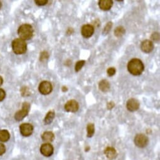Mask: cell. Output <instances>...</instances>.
<instances>
[{
    "label": "cell",
    "mask_w": 160,
    "mask_h": 160,
    "mask_svg": "<svg viewBox=\"0 0 160 160\" xmlns=\"http://www.w3.org/2000/svg\"><path fill=\"white\" fill-rule=\"evenodd\" d=\"M128 70L129 72L135 76L142 74L144 70L142 62L139 58H132L128 63Z\"/></svg>",
    "instance_id": "1"
},
{
    "label": "cell",
    "mask_w": 160,
    "mask_h": 160,
    "mask_svg": "<svg viewBox=\"0 0 160 160\" xmlns=\"http://www.w3.org/2000/svg\"><path fill=\"white\" fill-rule=\"evenodd\" d=\"M18 34L20 38L23 40H28L31 39L33 35V27L29 24H23L19 27Z\"/></svg>",
    "instance_id": "2"
},
{
    "label": "cell",
    "mask_w": 160,
    "mask_h": 160,
    "mask_svg": "<svg viewBox=\"0 0 160 160\" xmlns=\"http://www.w3.org/2000/svg\"><path fill=\"white\" fill-rule=\"evenodd\" d=\"M12 49L15 54L21 55L27 52V45L25 40L21 38H16L12 42Z\"/></svg>",
    "instance_id": "3"
},
{
    "label": "cell",
    "mask_w": 160,
    "mask_h": 160,
    "mask_svg": "<svg viewBox=\"0 0 160 160\" xmlns=\"http://www.w3.org/2000/svg\"><path fill=\"white\" fill-rule=\"evenodd\" d=\"M30 109V104L28 102H25L23 103L22 109L15 113V119L17 121H21L23 120L28 114Z\"/></svg>",
    "instance_id": "4"
},
{
    "label": "cell",
    "mask_w": 160,
    "mask_h": 160,
    "mask_svg": "<svg viewBox=\"0 0 160 160\" xmlns=\"http://www.w3.org/2000/svg\"><path fill=\"white\" fill-rule=\"evenodd\" d=\"M52 90V85L48 81H43L38 86V91L43 95H48L50 94Z\"/></svg>",
    "instance_id": "5"
},
{
    "label": "cell",
    "mask_w": 160,
    "mask_h": 160,
    "mask_svg": "<svg viewBox=\"0 0 160 160\" xmlns=\"http://www.w3.org/2000/svg\"><path fill=\"white\" fill-rule=\"evenodd\" d=\"M134 143L139 148H144L148 145V138L143 134H138L134 138Z\"/></svg>",
    "instance_id": "6"
},
{
    "label": "cell",
    "mask_w": 160,
    "mask_h": 160,
    "mask_svg": "<svg viewBox=\"0 0 160 160\" xmlns=\"http://www.w3.org/2000/svg\"><path fill=\"white\" fill-rule=\"evenodd\" d=\"M20 131L22 136L28 137L33 133V127L31 124L23 123L20 126Z\"/></svg>",
    "instance_id": "7"
},
{
    "label": "cell",
    "mask_w": 160,
    "mask_h": 160,
    "mask_svg": "<svg viewBox=\"0 0 160 160\" xmlns=\"http://www.w3.org/2000/svg\"><path fill=\"white\" fill-rule=\"evenodd\" d=\"M79 109V104L75 100H70L64 106V109L67 112H76Z\"/></svg>",
    "instance_id": "8"
},
{
    "label": "cell",
    "mask_w": 160,
    "mask_h": 160,
    "mask_svg": "<svg viewBox=\"0 0 160 160\" xmlns=\"http://www.w3.org/2000/svg\"><path fill=\"white\" fill-rule=\"evenodd\" d=\"M94 33V28L91 25H84L81 28V34L82 35L86 38H89L91 37Z\"/></svg>",
    "instance_id": "9"
},
{
    "label": "cell",
    "mask_w": 160,
    "mask_h": 160,
    "mask_svg": "<svg viewBox=\"0 0 160 160\" xmlns=\"http://www.w3.org/2000/svg\"><path fill=\"white\" fill-rule=\"evenodd\" d=\"M139 102L134 98L129 99L126 103V108L130 112H134L136 111H138L139 108Z\"/></svg>",
    "instance_id": "10"
},
{
    "label": "cell",
    "mask_w": 160,
    "mask_h": 160,
    "mask_svg": "<svg viewBox=\"0 0 160 160\" xmlns=\"http://www.w3.org/2000/svg\"><path fill=\"white\" fill-rule=\"evenodd\" d=\"M41 153L47 157H49L52 155L53 152V147L50 143H45L40 147Z\"/></svg>",
    "instance_id": "11"
},
{
    "label": "cell",
    "mask_w": 160,
    "mask_h": 160,
    "mask_svg": "<svg viewBox=\"0 0 160 160\" xmlns=\"http://www.w3.org/2000/svg\"><path fill=\"white\" fill-rule=\"evenodd\" d=\"M141 49L143 52L146 53H149L153 50L154 44L151 40H145L141 42Z\"/></svg>",
    "instance_id": "12"
},
{
    "label": "cell",
    "mask_w": 160,
    "mask_h": 160,
    "mask_svg": "<svg viewBox=\"0 0 160 160\" xmlns=\"http://www.w3.org/2000/svg\"><path fill=\"white\" fill-rule=\"evenodd\" d=\"M98 5L101 10L103 11H108L112 8L113 2L111 0H100Z\"/></svg>",
    "instance_id": "13"
},
{
    "label": "cell",
    "mask_w": 160,
    "mask_h": 160,
    "mask_svg": "<svg viewBox=\"0 0 160 160\" xmlns=\"http://www.w3.org/2000/svg\"><path fill=\"white\" fill-rule=\"evenodd\" d=\"M104 154L110 159H115L117 157L116 150L112 147H108L104 150Z\"/></svg>",
    "instance_id": "14"
},
{
    "label": "cell",
    "mask_w": 160,
    "mask_h": 160,
    "mask_svg": "<svg viewBox=\"0 0 160 160\" xmlns=\"http://www.w3.org/2000/svg\"><path fill=\"white\" fill-rule=\"evenodd\" d=\"M110 83L107 80H102L99 83V89L103 92H107L110 89Z\"/></svg>",
    "instance_id": "15"
},
{
    "label": "cell",
    "mask_w": 160,
    "mask_h": 160,
    "mask_svg": "<svg viewBox=\"0 0 160 160\" xmlns=\"http://www.w3.org/2000/svg\"><path fill=\"white\" fill-rule=\"evenodd\" d=\"M42 139L43 141L45 142H52L55 139V135L51 131H46L44 132L42 135Z\"/></svg>",
    "instance_id": "16"
},
{
    "label": "cell",
    "mask_w": 160,
    "mask_h": 160,
    "mask_svg": "<svg viewBox=\"0 0 160 160\" xmlns=\"http://www.w3.org/2000/svg\"><path fill=\"white\" fill-rule=\"evenodd\" d=\"M55 114L53 111H50L46 115L45 119H44V123L45 125H48V124H50V123L52 122L53 119L55 118Z\"/></svg>",
    "instance_id": "17"
},
{
    "label": "cell",
    "mask_w": 160,
    "mask_h": 160,
    "mask_svg": "<svg viewBox=\"0 0 160 160\" xmlns=\"http://www.w3.org/2000/svg\"><path fill=\"white\" fill-rule=\"evenodd\" d=\"M10 138V134L7 130L0 131V141H2V142L8 141Z\"/></svg>",
    "instance_id": "18"
},
{
    "label": "cell",
    "mask_w": 160,
    "mask_h": 160,
    "mask_svg": "<svg viewBox=\"0 0 160 160\" xmlns=\"http://www.w3.org/2000/svg\"><path fill=\"white\" fill-rule=\"evenodd\" d=\"M125 32H126V30L124 29V28L123 27L119 26V27H118L114 30V35L118 38L121 37L124 35Z\"/></svg>",
    "instance_id": "19"
},
{
    "label": "cell",
    "mask_w": 160,
    "mask_h": 160,
    "mask_svg": "<svg viewBox=\"0 0 160 160\" xmlns=\"http://www.w3.org/2000/svg\"><path fill=\"white\" fill-rule=\"evenodd\" d=\"M87 131H88L87 136L88 138H91L93 136L95 132V126L93 123L88 124L87 126Z\"/></svg>",
    "instance_id": "20"
},
{
    "label": "cell",
    "mask_w": 160,
    "mask_h": 160,
    "mask_svg": "<svg viewBox=\"0 0 160 160\" xmlns=\"http://www.w3.org/2000/svg\"><path fill=\"white\" fill-rule=\"evenodd\" d=\"M86 63V61L85 60H79L78 61L75 65V71L76 72H79L82 69V68L84 67V65Z\"/></svg>",
    "instance_id": "21"
},
{
    "label": "cell",
    "mask_w": 160,
    "mask_h": 160,
    "mask_svg": "<svg viewBox=\"0 0 160 160\" xmlns=\"http://www.w3.org/2000/svg\"><path fill=\"white\" fill-rule=\"evenodd\" d=\"M112 23L111 22H108L106 25L105 26V27L103 29V32H102V33L106 35H108L109 33V32L111 31V29L112 28Z\"/></svg>",
    "instance_id": "22"
},
{
    "label": "cell",
    "mask_w": 160,
    "mask_h": 160,
    "mask_svg": "<svg viewBox=\"0 0 160 160\" xmlns=\"http://www.w3.org/2000/svg\"><path fill=\"white\" fill-rule=\"evenodd\" d=\"M49 57V55H48V53L47 52H42L41 53H40V60L43 62V61H45V60H47Z\"/></svg>",
    "instance_id": "23"
},
{
    "label": "cell",
    "mask_w": 160,
    "mask_h": 160,
    "mask_svg": "<svg viewBox=\"0 0 160 160\" xmlns=\"http://www.w3.org/2000/svg\"><path fill=\"white\" fill-rule=\"evenodd\" d=\"M116 72V69L114 67H110L107 70V73L109 77H112L114 75Z\"/></svg>",
    "instance_id": "24"
},
{
    "label": "cell",
    "mask_w": 160,
    "mask_h": 160,
    "mask_svg": "<svg viewBox=\"0 0 160 160\" xmlns=\"http://www.w3.org/2000/svg\"><path fill=\"white\" fill-rule=\"evenodd\" d=\"M35 3L38 6H44L47 4L48 0H36V1H35Z\"/></svg>",
    "instance_id": "25"
},
{
    "label": "cell",
    "mask_w": 160,
    "mask_h": 160,
    "mask_svg": "<svg viewBox=\"0 0 160 160\" xmlns=\"http://www.w3.org/2000/svg\"><path fill=\"white\" fill-rule=\"evenodd\" d=\"M5 152H6L5 146L2 143H0V156L3 155Z\"/></svg>",
    "instance_id": "26"
},
{
    "label": "cell",
    "mask_w": 160,
    "mask_h": 160,
    "mask_svg": "<svg viewBox=\"0 0 160 160\" xmlns=\"http://www.w3.org/2000/svg\"><path fill=\"white\" fill-rule=\"evenodd\" d=\"M151 38H152L154 41H155V42L158 41L159 39V33H156V32L153 33L152 34V35H151Z\"/></svg>",
    "instance_id": "27"
},
{
    "label": "cell",
    "mask_w": 160,
    "mask_h": 160,
    "mask_svg": "<svg viewBox=\"0 0 160 160\" xmlns=\"http://www.w3.org/2000/svg\"><path fill=\"white\" fill-rule=\"evenodd\" d=\"M6 97V92L2 89H0V101H2Z\"/></svg>",
    "instance_id": "28"
},
{
    "label": "cell",
    "mask_w": 160,
    "mask_h": 160,
    "mask_svg": "<svg viewBox=\"0 0 160 160\" xmlns=\"http://www.w3.org/2000/svg\"><path fill=\"white\" fill-rule=\"evenodd\" d=\"M114 106H115V104L113 102H110L108 104V109L109 110H111L114 107Z\"/></svg>",
    "instance_id": "29"
},
{
    "label": "cell",
    "mask_w": 160,
    "mask_h": 160,
    "mask_svg": "<svg viewBox=\"0 0 160 160\" xmlns=\"http://www.w3.org/2000/svg\"><path fill=\"white\" fill-rule=\"evenodd\" d=\"M3 82V78L0 76V86H2V84Z\"/></svg>",
    "instance_id": "30"
},
{
    "label": "cell",
    "mask_w": 160,
    "mask_h": 160,
    "mask_svg": "<svg viewBox=\"0 0 160 160\" xmlns=\"http://www.w3.org/2000/svg\"><path fill=\"white\" fill-rule=\"evenodd\" d=\"M62 91H63V92H65V91H67V88H66V87H65V86H63V88H62Z\"/></svg>",
    "instance_id": "31"
},
{
    "label": "cell",
    "mask_w": 160,
    "mask_h": 160,
    "mask_svg": "<svg viewBox=\"0 0 160 160\" xmlns=\"http://www.w3.org/2000/svg\"><path fill=\"white\" fill-rule=\"evenodd\" d=\"M2 8V2H0V8Z\"/></svg>",
    "instance_id": "32"
}]
</instances>
